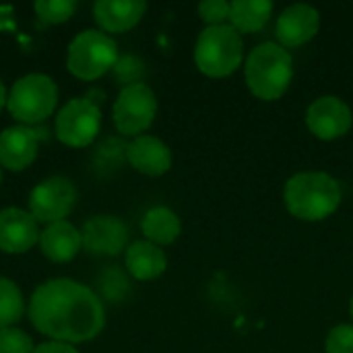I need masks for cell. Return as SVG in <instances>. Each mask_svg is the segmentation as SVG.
<instances>
[{"label":"cell","instance_id":"6da1fadb","mask_svg":"<svg viewBox=\"0 0 353 353\" xmlns=\"http://www.w3.org/2000/svg\"><path fill=\"white\" fill-rule=\"evenodd\" d=\"M29 321L41 335L62 343L95 339L105 327V310L93 290L72 279L41 283L29 302Z\"/></svg>","mask_w":353,"mask_h":353},{"label":"cell","instance_id":"7a4b0ae2","mask_svg":"<svg viewBox=\"0 0 353 353\" xmlns=\"http://www.w3.org/2000/svg\"><path fill=\"white\" fill-rule=\"evenodd\" d=\"M285 209L302 221H323L341 205V186L327 172H300L285 182Z\"/></svg>","mask_w":353,"mask_h":353},{"label":"cell","instance_id":"3957f363","mask_svg":"<svg viewBox=\"0 0 353 353\" xmlns=\"http://www.w3.org/2000/svg\"><path fill=\"white\" fill-rule=\"evenodd\" d=\"M244 79L250 93L263 101H277L294 79V58L279 43H259L246 58Z\"/></svg>","mask_w":353,"mask_h":353},{"label":"cell","instance_id":"277c9868","mask_svg":"<svg viewBox=\"0 0 353 353\" xmlns=\"http://www.w3.org/2000/svg\"><path fill=\"white\" fill-rule=\"evenodd\" d=\"M244 58L242 35L228 23L205 27L194 43V64L209 79H225L234 74Z\"/></svg>","mask_w":353,"mask_h":353},{"label":"cell","instance_id":"5b68a950","mask_svg":"<svg viewBox=\"0 0 353 353\" xmlns=\"http://www.w3.org/2000/svg\"><path fill=\"white\" fill-rule=\"evenodd\" d=\"M58 103V87L48 74H25L8 91L6 108L23 126L41 124L52 116Z\"/></svg>","mask_w":353,"mask_h":353},{"label":"cell","instance_id":"8992f818","mask_svg":"<svg viewBox=\"0 0 353 353\" xmlns=\"http://www.w3.org/2000/svg\"><path fill=\"white\" fill-rule=\"evenodd\" d=\"M118 64L116 41L97 29L81 31L68 46L66 68L81 81H95Z\"/></svg>","mask_w":353,"mask_h":353},{"label":"cell","instance_id":"52a82bcc","mask_svg":"<svg viewBox=\"0 0 353 353\" xmlns=\"http://www.w3.org/2000/svg\"><path fill=\"white\" fill-rule=\"evenodd\" d=\"M155 116H157V97L153 89L145 83L126 85L118 93L112 108V118L118 132L134 139L151 128Z\"/></svg>","mask_w":353,"mask_h":353},{"label":"cell","instance_id":"ba28073f","mask_svg":"<svg viewBox=\"0 0 353 353\" xmlns=\"http://www.w3.org/2000/svg\"><path fill=\"white\" fill-rule=\"evenodd\" d=\"M101 128L99 108L85 97H74L64 103L56 116V137L66 147H87L97 139Z\"/></svg>","mask_w":353,"mask_h":353},{"label":"cell","instance_id":"9c48e42d","mask_svg":"<svg viewBox=\"0 0 353 353\" xmlns=\"http://www.w3.org/2000/svg\"><path fill=\"white\" fill-rule=\"evenodd\" d=\"M77 205V188L68 178L52 176L41 180L29 194V213L46 225L66 221Z\"/></svg>","mask_w":353,"mask_h":353},{"label":"cell","instance_id":"30bf717a","mask_svg":"<svg viewBox=\"0 0 353 353\" xmlns=\"http://www.w3.org/2000/svg\"><path fill=\"white\" fill-rule=\"evenodd\" d=\"M306 126L321 141H337L352 130V108L335 95H323L308 105Z\"/></svg>","mask_w":353,"mask_h":353},{"label":"cell","instance_id":"8fae6325","mask_svg":"<svg viewBox=\"0 0 353 353\" xmlns=\"http://www.w3.org/2000/svg\"><path fill=\"white\" fill-rule=\"evenodd\" d=\"M41 128L33 126H8L0 132V165L10 172H21L29 168L39 151L43 139Z\"/></svg>","mask_w":353,"mask_h":353},{"label":"cell","instance_id":"7c38bea8","mask_svg":"<svg viewBox=\"0 0 353 353\" xmlns=\"http://www.w3.org/2000/svg\"><path fill=\"white\" fill-rule=\"evenodd\" d=\"M319 29L321 12L314 6L302 2L288 6L275 23V35L279 39V46L285 50L308 43L312 37H316Z\"/></svg>","mask_w":353,"mask_h":353},{"label":"cell","instance_id":"4fadbf2b","mask_svg":"<svg viewBox=\"0 0 353 353\" xmlns=\"http://www.w3.org/2000/svg\"><path fill=\"white\" fill-rule=\"evenodd\" d=\"M83 248L91 254L116 256L128 248V230L114 215H95L83 225Z\"/></svg>","mask_w":353,"mask_h":353},{"label":"cell","instance_id":"5bb4252c","mask_svg":"<svg viewBox=\"0 0 353 353\" xmlns=\"http://www.w3.org/2000/svg\"><path fill=\"white\" fill-rule=\"evenodd\" d=\"M39 228L35 217L17 207L0 211V250L6 254H23L39 244Z\"/></svg>","mask_w":353,"mask_h":353},{"label":"cell","instance_id":"9a60e30c","mask_svg":"<svg viewBox=\"0 0 353 353\" xmlns=\"http://www.w3.org/2000/svg\"><path fill=\"white\" fill-rule=\"evenodd\" d=\"M126 159L137 172L151 176V178L168 174L174 161L170 147L161 139L151 137V134L137 137L126 147Z\"/></svg>","mask_w":353,"mask_h":353},{"label":"cell","instance_id":"2e32d148","mask_svg":"<svg viewBox=\"0 0 353 353\" xmlns=\"http://www.w3.org/2000/svg\"><path fill=\"white\" fill-rule=\"evenodd\" d=\"M147 12L145 0H97L93 4V19L103 33H124L141 23Z\"/></svg>","mask_w":353,"mask_h":353},{"label":"cell","instance_id":"e0dca14e","mask_svg":"<svg viewBox=\"0 0 353 353\" xmlns=\"http://www.w3.org/2000/svg\"><path fill=\"white\" fill-rule=\"evenodd\" d=\"M39 248L46 259L54 263H68L83 248V236L68 221L50 223L39 234Z\"/></svg>","mask_w":353,"mask_h":353},{"label":"cell","instance_id":"ac0fdd59","mask_svg":"<svg viewBox=\"0 0 353 353\" xmlns=\"http://www.w3.org/2000/svg\"><path fill=\"white\" fill-rule=\"evenodd\" d=\"M124 263L128 273L137 279V281H153L157 277H161L168 269V256L165 252L147 242V240H139L132 242L126 248L124 254Z\"/></svg>","mask_w":353,"mask_h":353},{"label":"cell","instance_id":"d6986e66","mask_svg":"<svg viewBox=\"0 0 353 353\" xmlns=\"http://www.w3.org/2000/svg\"><path fill=\"white\" fill-rule=\"evenodd\" d=\"M141 232L145 234L147 242L155 246H168L178 240L182 223L170 207H153L145 213L141 221Z\"/></svg>","mask_w":353,"mask_h":353},{"label":"cell","instance_id":"ffe728a7","mask_svg":"<svg viewBox=\"0 0 353 353\" xmlns=\"http://www.w3.org/2000/svg\"><path fill=\"white\" fill-rule=\"evenodd\" d=\"M273 14L269 0H234L230 2V25L242 33L261 31Z\"/></svg>","mask_w":353,"mask_h":353},{"label":"cell","instance_id":"44dd1931","mask_svg":"<svg viewBox=\"0 0 353 353\" xmlns=\"http://www.w3.org/2000/svg\"><path fill=\"white\" fill-rule=\"evenodd\" d=\"M25 312L23 294L14 281L0 277V329H8L21 321Z\"/></svg>","mask_w":353,"mask_h":353},{"label":"cell","instance_id":"7402d4cb","mask_svg":"<svg viewBox=\"0 0 353 353\" xmlns=\"http://www.w3.org/2000/svg\"><path fill=\"white\" fill-rule=\"evenodd\" d=\"M33 8L43 23L58 25V23H66L74 14L77 2L74 0H37Z\"/></svg>","mask_w":353,"mask_h":353},{"label":"cell","instance_id":"603a6c76","mask_svg":"<svg viewBox=\"0 0 353 353\" xmlns=\"http://www.w3.org/2000/svg\"><path fill=\"white\" fill-rule=\"evenodd\" d=\"M35 345L33 339L17 329V327H8V329H0V353H33Z\"/></svg>","mask_w":353,"mask_h":353},{"label":"cell","instance_id":"cb8c5ba5","mask_svg":"<svg viewBox=\"0 0 353 353\" xmlns=\"http://www.w3.org/2000/svg\"><path fill=\"white\" fill-rule=\"evenodd\" d=\"M199 17L207 27L228 25L230 21V2L225 0H205L199 4Z\"/></svg>","mask_w":353,"mask_h":353},{"label":"cell","instance_id":"d4e9b609","mask_svg":"<svg viewBox=\"0 0 353 353\" xmlns=\"http://www.w3.org/2000/svg\"><path fill=\"white\" fill-rule=\"evenodd\" d=\"M327 353H353V325H337L325 341Z\"/></svg>","mask_w":353,"mask_h":353},{"label":"cell","instance_id":"484cf974","mask_svg":"<svg viewBox=\"0 0 353 353\" xmlns=\"http://www.w3.org/2000/svg\"><path fill=\"white\" fill-rule=\"evenodd\" d=\"M33 353H79L77 347H72L70 343H62V341H48L35 347Z\"/></svg>","mask_w":353,"mask_h":353},{"label":"cell","instance_id":"4316f807","mask_svg":"<svg viewBox=\"0 0 353 353\" xmlns=\"http://www.w3.org/2000/svg\"><path fill=\"white\" fill-rule=\"evenodd\" d=\"M6 97H8V93H6V89H4V83L0 81V110L6 105Z\"/></svg>","mask_w":353,"mask_h":353},{"label":"cell","instance_id":"83f0119b","mask_svg":"<svg viewBox=\"0 0 353 353\" xmlns=\"http://www.w3.org/2000/svg\"><path fill=\"white\" fill-rule=\"evenodd\" d=\"M350 316H352V321H353V296H352V300H350Z\"/></svg>","mask_w":353,"mask_h":353},{"label":"cell","instance_id":"f1b7e54d","mask_svg":"<svg viewBox=\"0 0 353 353\" xmlns=\"http://www.w3.org/2000/svg\"><path fill=\"white\" fill-rule=\"evenodd\" d=\"M0 182H2V170H0Z\"/></svg>","mask_w":353,"mask_h":353}]
</instances>
